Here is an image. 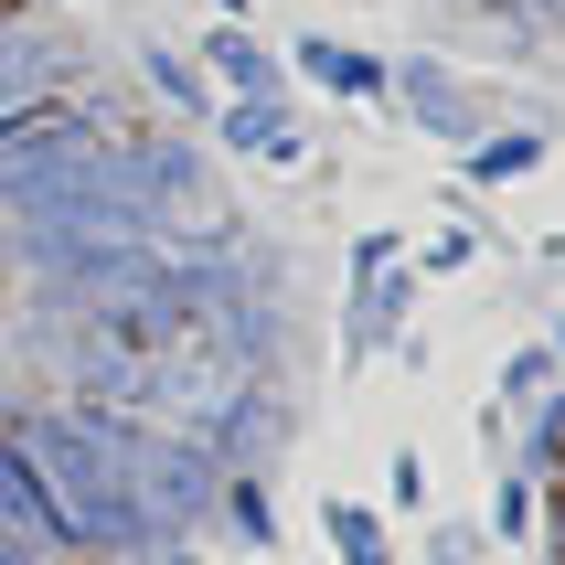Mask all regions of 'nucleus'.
<instances>
[{
	"label": "nucleus",
	"instance_id": "1",
	"mask_svg": "<svg viewBox=\"0 0 565 565\" xmlns=\"http://www.w3.org/2000/svg\"><path fill=\"white\" fill-rule=\"evenodd\" d=\"M0 427L22 438L32 480L54 491V512H64V555H96V565H139V555H160L150 502H139L128 459L96 438L75 406H22V416H0Z\"/></svg>",
	"mask_w": 565,
	"mask_h": 565
},
{
	"label": "nucleus",
	"instance_id": "2",
	"mask_svg": "<svg viewBox=\"0 0 565 565\" xmlns=\"http://www.w3.org/2000/svg\"><path fill=\"white\" fill-rule=\"evenodd\" d=\"M0 224H86V235H139V203L118 182V128L86 139H22L0 150Z\"/></svg>",
	"mask_w": 565,
	"mask_h": 565
},
{
	"label": "nucleus",
	"instance_id": "3",
	"mask_svg": "<svg viewBox=\"0 0 565 565\" xmlns=\"http://www.w3.org/2000/svg\"><path fill=\"white\" fill-rule=\"evenodd\" d=\"M118 459H128V480H139V502H150V534L160 544H203V534H214L224 470H214V448L192 438V427H139Z\"/></svg>",
	"mask_w": 565,
	"mask_h": 565
},
{
	"label": "nucleus",
	"instance_id": "4",
	"mask_svg": "<svg viewBox=\"0 0 565 565\" xmlns=\"http://www.w3.org/2000/svg\"><path fill=\"white\" fill-rule=\"evenodd\" d=\"M192 438L214 448V470H278L288 438H299V395H288V374H235L214 406L192 416Z\"/></svg>",
	"mask_w": 565,
	"mask_h": 565
},
{
	"label": "nucleus",
	"instance_id": "5",
	"mask_svg": "<svg viewBox=\"0 0 565 565\" xmlns=\"http://www.w3.org/2000/svg\"><path fill=\"white\" fill-rule=\"evenodd\" d=\"M406 128H427L438 150H470V139H491V128L512 118V96H491V86H470L459 64H438V54H406L395 64V96H384Z\"/></svg>",
	"mask_w": 565,
	"mask_h": 565
},
{
	"label": "nucleus",
	"instance_id": "6",
	"mask_svg": "<svg viewBox=\"0 0 565 565\" xmlns=\"http://www.w3.org/2000/svg\"><path fill=\"white\" fill-rule=\"evenodd\" d=\"M75 86H96L86 43H75L64 22L0 11V118H11V107H32V96H75Z\"/></svg>",
	"mask_w": 565,
	"mask_h": 565
},
{
	"label": "nucleus",
	"instance_id": "7",
	"mask_svg": "<svg viewBox=\"0 0 565 565\" xmlns=\"http://www.w3.org/2000/svg\"><path fill=\"white\" fill-rule=\"evenodd\" d=\"M416 267L395 256V267H352V288H342V363H384V352H406V331H416Z\"/></svg>",
	"mask_w": 565,
	"mask_h": 565
},
{
	"label": "nucleus",
	"instance_id": "8",
	"mask_svg": "<svg viewBox=\"0 0 565 565\" xmlns=\"http://www.w3.org/2000/svg\"><path fill=\"white\" fill-rule=\"evenodd\" d=\"M203 75H214L224 96H246V107H267V118H299V75H288L278 43H256L246 22H203Z\"/></svg>",
	"mask_w": 565,
	"mask_h": 565
},
{
	"label": "nucleus",
	"instance_id": "9",
	"mask_svg": "<svg viewBox=\"0 0 565 565\" xmlns=\"http://www.w3.org/2000/svg\"><path fill=\"white\" fill-rule=\"evenodd\" d=\"M54 555H64V512H54V491L32 480L22 438L0 427V565H54Z\"/></svg>",
	"mask_w": 565,
	"mask_h": 565
},
{
	"label": "nucleus",
	"instance_id": "10",
	"mask_svg": "<svg viewBox=\"0 0 565 565\" xmlns=\"http://www.w3.org/2000/svg\"><path fill=\"white\" fill-rule=\"evenodd\" d=\"M288 75L320 86V96H342V107H384V96H395V64L342 43V32H299V43H288Z\"/></svg>",
	"mask_w": 565,
	"mask_h": 565
},
{
	"label": "nucleus",
	"instance_id": "11",
	"mask_svg": "<svg viewBox=\"0 0 565 565\" xmlns=\"http://www.w3.org/2000/svg\"><path fill=\"white\" fill-rule=\"evenodd\" d=\"M139 86H150V107H160L171 128H203V118L224 107V86L203 75L192 43H139Z\"/></svg>",
	"mask_w": 565,
	"mask_h": 565
},
{
	"label": "nucleus",
	"instance_id": "12",
	"mask_svg": "<svg viewBox=\"0 0 565 565\" xmlns=\"http://www.w3.org/2000/svg\"><path fill=\"white\" fill-rule=\"evenodd\" d=\"M544 150H555V128H544V118H502L491 139L459 150V182H470V192H502V182H523V171H544Z\"/></svg>",
	"mask_w": 565,
	"mask_h": 565
},
{
	"label": "nucleus",
	"instance_id": "13",
	"mask_svg": "<svg viewBox=\"0 0 565 565\" xmlns=\"http://www.w3.org/2000/svg\"><path fill=\"white\" fill-rule=\"evenodd\" d=\"M214 534H224V544H246V555H267V544H278V491H267V470H224V491H214Z\"/></svg>",
	"mask_w": 565,
	"mask_h": 565
},
{
	"label": "nucleus",
	"instance_id": "14",
	"mask_svg": "<svg viewBox=\"0 0 565 565\" xmlns=\"http://www.w3.org/2000/svg\"><path fill=\"white\" fill-rule=\"evenodd\" d=\"M320 534H331L342 565H395V512L384 502H342V491H331V502H320Z\"/></svg>",
	"mask_w": 565,
	"mask_h": 565
},
{
	"label": "nucleus",
	"instance_id": "15",
	"mask_svg": "<svg viewBox=\"0 0 565 565\" xmlns=\"http://www.w3.org/2000/svg\"><path fill=\"white\" fill-rule=\"evenodd\" d=\"M512 416H523L512 470H523V480H565V384H544L534 406H512Z\"/></svg>",
	"mask_w": 565,
	"mask_h": 565
},
{
	"label": "nucleus",
	"instance_id": "16",
	"mask_svg": "<svg viewBox=\"0 0 565 565\" xmlns=\"http://www.w3.org/2000/svg\"><path fill=\"white\" fill-rule=\"evenodd\" d=\"M491 544H544V480H523V470H502L491 480V523H480Z\"/></svg>",
	"mask_w": 565,
	"mask_h": 565
},
{
	"label": "nucleus",
	"instance_id": "17",
	"mask_svg": "<svg viewBox=\"0 0 565 565\" xmlns=\"http://www.w3.org/2000/svg\"><path fill=\"white\" fill-rule=\"evenodd\" d=\"M480 246H491L480 224H438L427 246H406V267H416V278H459V267H480Z\"/></svg>",
	"mask_w": 565,
	"mask_h": 565
},
{
	"label": "nucleus",
	"instance_id": "18",
	"mask_svg": "<svg viewBox=\"0 0 565 565\" xmlns=\"http://www.w3.org/2000/svg\"><path fill=\"white\" fill-rule=\"evenodd\" d=\"M544 384H565V363H555V352H544V342H523V352H512V363H502V384H491V406H534V395H544Z\"/></svg>",
	"mask_w": 565,
	"mask_h": 565
},
{
	"label": "nucleus",
	"instance_id": "19",
	"mask_svg": "<svg viewBox=\"0 0 565 565\" xmlns=\"http://www.w3.org/2000/svg\"><path fill=\"white\" fill-rule=\"evenodd\" d=\"M416 502H427V459L395 448V459H384V512H416Z\"/></svg>",
	"mask_w": 565,
	"mask_h": 565
},
{
	"label": "nucleus",
	"instance_id": "20",
	"mask_svg": "<svg viewBox=\"0 0 565 565\" xmlns=\"http://www.w3.org/2000/svg\"><path fill=\"white\" fill-rule=\"evenodd\" d=\"M470 11H491L512 32H565V0H470Z\"/></svg>",
	"mask_w": 565,
	"mask_h": 565
},
{
	"label": "nucleus",
	"instance_id": "21",
	"mask_svg": "<svg viewBox=\"0 0 565 565\" xmlns=\"http://www.w3.org/2000/svg\"><path fill=\"white\" fill-rule=\"evenodd\" d=\"M406 246H416V235H395V224H363V235H352V267H395Z\"/></svg>",
	"mask_w": 565,
	"mask_h": 565
},
{
	"label": "nucleus",
	"instance_id": "22",
	"mask_svg": "<svg viewBox=\"0 0 565 565\" xmlns=\"http://www.w3.org/2000/svg\"><path fill=\"white\" fill-rule=\"evenodd\" d=\"M427 565H480V534H459V523H427Z\"/></svg>",
	"mask_w": 565,
	"mask_h": 565
},
{
	"label": "nucleus",
	"instance_id": "23",
	"mask_svg": "<svg viewBox=\"0 0 565 565\" xmlns=\"http://www.w3.org/2000/svg\"><path fill=\"white\" fill-rule=\"evenodd\" d=\"M256 160H267V171H299V160H310V128H299V118L267 128V150H256Z\"/></svg>",
	"mask_w": 565,
	"mask_h": 565
},
{
	"label": "nucleus",
	"instance_id": "24",
	"mask_svg": "<svg viewBox=\"0 0 565 565\" xmlns=\"http://www.w3.org/2000/svg\"><path fill=\"white\" fill-rule=\"evenodd\" d=\"M150 565H224V555H214V544H160Z\"/></svg>",
	"mask_w": 565,
	"mask_h": 565
},
{
	"label": "nucleus",
	"instance_id": "25",
	"mask_svg": "<svg viewBox=\"0 0 565 565\" xmlns=\"http://www.w3.org/2000/svg\"><path fill=\"white\" fill-rule=\"evenodd\" d=\"M544 352H555V363H565V320H555V331H544Z\"/></svg>",
	"mask_w": 565,
	"mask_h": 565
},
{
	"label": "nucleus",
	"instance_id": "26",
	"mask_svg": "<svg viewBox=\"0 0 565 565\" xmlns=\"http://www.w3.org/2000/svg\"><path fill=\"white\" fill-rule=\"evenodd\" d=\"M214 11H224V22H246V0H214Z\"/></svg>",
	"mask_w": 565,
	"mask_h": 565
},
{
	"label": "nucleus",
	"instance_id": "27",
	"mask_svg": "<svg viewBox=\"0 0 565 565\" xmlns=\"http://www.w3.org/2000/svg\"><path fill=\"white\" fill-rule=\"evenodd\" d=\"M0 11H22V0H0Z\"/></svg>",
	"mask_w": 565,
	"mask_h": 565
}]
</instances>
